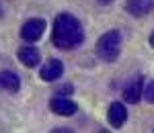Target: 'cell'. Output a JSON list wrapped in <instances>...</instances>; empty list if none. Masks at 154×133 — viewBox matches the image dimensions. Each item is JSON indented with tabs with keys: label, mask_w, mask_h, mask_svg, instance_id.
Here are the masks:
<instances>
[{
	"label": "cell",
	"mask_w": 154,
	"mask_h": 133,
	"mask_svg": "<svg viewBox=\"0 0 154 133\" xmlns=\"http://www.w3.org/2000/svg\"><path fill=\"white\" fill-rule=\"evenodd\" d=\"M62 74H64V64L56 58H51V60L45 61V66L41 68V80L43 82H56L58 78H62Z\"/></svg>",
	"instance_id": "6"
},
{
	"label": "cell",
	"mask_w": 154,
	"mask_h": 133,
	"mask_svg": "<svg viewBox=\"0 0 154 133\" xmlns=\"http://www.w3.org/2000/svg\"><path fill=\"white\" fill-rule=\"evenodd\" d=\"M43 31H45V21L43 19H29L21 27V37H23L25 41L33 43V41H37L39 37L43 35Z\"/></svg>",
	"instance_id": "3"
},
{
	"label": "cell",
	"mask_w": 154,
	"mask_h": 133,
	"mask_svg": "<svg viewBox=\"0 0 154 133\" xmlns=\"http://www.w3.org/2000/svg\"><path fill=\"white\" fill-rule=\"evenodd\" d=\"M121 51V33L119 31H107L97 41V53L103 61H115Z\"/></svg>",
	"instance_id": "2"
},
{
	"label": "cell",
	"mask_w": 154,
	"mask_h": 133,
	"mask_svg": "<svg viewBox=\"0 0 154 133\" xmlns=\"http://www.w3.org/2000/svg\"><path fill=\"white\" fill-rule=\"evenodd\" d=\"M99 2H101V4H111L113 0H99Z\"/></svg>",
	"instance_id": "13"
},
{
	"label": "cell",
	"mask_w": 154,
	"mask_h": 133,
	"mask_svg": "<svg viewBox=\"0 0 154 133\" xmlns=\"http://www.w3.org/2000/svg\"><path fill=\"white\" fill-rule=\"evenodd\" d=\"M150 45H152V47H154V33H152V35H150Z\"/></svg>",
	"instance_id": "14"
},
{
	"label": "cell",
	"mask_w": 154,
	"mask_h": 133,
	"mask_svg": "<svg viewBox=\"0 0 154 133\" xmlns=\"http://www.w3.org/2000/svg\"><path fill=\"white\" fill-rule=\"evenodd\" d=\"M21 88V80L19 76L11 70H4L0 72V90H6V92H19Z\"/></svg>",
	"instance_id": "10"
},
{
	"label": "cell",
	"mask_w": 154,
	"mask_h": 133,
	"mask_svg": "<svg viewBox=\"0 0 154 133\" xmlns=\"http://www.w3.org/2000/svg\"><path fill=\"white\" fill-rule=\"evenodd\" d=\"M152 8H154L152 0H128L125 2V10L131 16H144V14L152 12Z\"/></svg>",
	"instance_id": "8"
},
{
	"label": "cell",
	"mask_w": 154,
	"mask_h": 133,
	"mask_svg": "<svg viewBox=\"0 0 154 133\" xmlns=\"http://www.w3.org/2000/svg\"><path fill=\"white\" fill-rule=\"evenodd\" d=\"M19 61H21L23 66H27V68H35L37 64L41 61V55H39L37 47H33V45H25V47L19 49Z\"/></svg>",
	"instance_id": "9"
},
{
	"label": "cell",
	"mask_w": 154,
	"mask_h": 133,
	"mask_svg": "<svg viewBox=\"0 0 154 133\" xmlns=\"http://www.w3.org/2000/svg\"><path fill=\"white\" fill-rule=\"evenodd\" d=\"M49 111H54L56 115H62V117H72L78 107H76V102L70 100V98L66 96H56L49 100Z\"/></svg>",
	"instance_id": "5"
},
{
	"label": "cell",
	"mask_w": 154,
	"mask_h": 133,
	"mask_svg": "<svg viewBox=\"0 0 154 133\" xmlns=\"http://www.w3.org/2000/svg\"><path fill=\"white\" fill-rule=\"evenodd\" d=\"M70 92H72V86L70 84H66V86H62V88H58V90H56V94H60V96H62V94L66 96V94H70Z\"/></svg>",
	"instance_id": "12"
},
{
	"label": "cell",
	"mask_w": 154,
	"mask_h": 133,
	"mask_svg": "<svg viewBox=\"0 0 154 133\" xmlns=\"http://www.w3.org/2000/svg\"><path fill=\"white\" fill-rule=\"evenodd\" d=\"M144 98H146L148 102H152V105H154V80L146 84V88H144Z\"/></svg>",
	"instance_id": "11"
},
{
	"label": "cell",
	"mask_w": 154,
	"mask_h": 133,
	"mask_svg": "<svg viewBox=\"0 0 154 133\" xmlns=\"http://www.w3.org/2000/svg\"><path fill=\"white\" fill-rule=\"evenodd\" d=\"M107 119H109V123L115 129H119L125 123V119H128V111H125V107L121 102H111V107L107 111Z\"/></svg>",
	"instance_id": "7"
},
{
	"label": "cell",
	"mask_w": 154,
	"mask_h": 133,
	"mask_svg": "<svg viewBox=\"0 0 154 133\" xmlns=\"http://www.w3.org/2000/svg\"><path fill=\"white\" fill-rule=\"evenodd\" d=\"M51 41L58 49H74L84 41L82 25L76 16L70 12H62L54 21V31H51Z\"/></svg>",
	"instance_id": "1"
},
{
	"label": "cell",
	"mask_w": 154,
	"mask_h": 133,
	"mask_svg": "<svg viewBox=\"0 0 154 133\" xmlns=\"http://www.w3.org/2000/svg\"><path fill=\"white\" fill-rule=\"evenodd\" d=\"M144 96V78L142 76H134V80L125 84L123 88V100L130 102V105H136L140 102V98Z\"/></svg>",
	"instance_id": "4"
}]
</instances>
